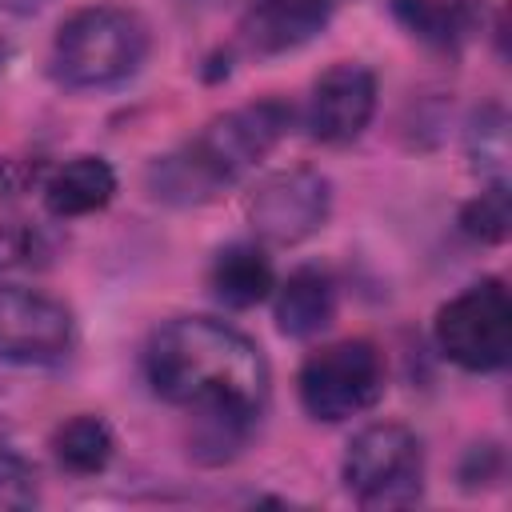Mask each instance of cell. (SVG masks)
I'll use <instances>...</instances> for the list:
<instances>
[{
  "label": "cell",
  "instance_id": "1",
  "mask_svg": "<svg viewBox=\"0 0 512 512\" xmlns=\"http://www.w3.org/2000/svg\"><path fill=\"white\" fill-rule=\"evenodd\" d=\"M144 376L164 404L256 424L268 404V360L252 336L212 316L164 320L144 348Z\"/></svg>",
  "mask_w": 512,
  "mask_h": 512
},
{
  "label": "cell",
  "instance_id": "2",
  "mask_svg": "<svg viewBox=\"0 0 512 512\" xmlns=\"http://www.w3.org/2000/svg\"><path fill=\"white\" fill-rule=\"evenodd\" d=\"M292 120L296 108L280 96L240 104L208 120L180 148L156 156L144 172V184L160 204H208L220 192H228L240 176H248L292 132Z\"/></svg>",
  "mask_w": 512,
  "mask_h": 512
},
{
  "label": "cell",
  "instance_id": "3",
  "mask_svg": "<svg viewBox=\"0 0 512 512\" xmlns=\"http://www.w3.org/2000/svg\"><path fill=\"white\" fill-rule=\"evenodd\" d=\"M152 52V32L140 12L124 4L76 8L52 36L48 72L76 92L116 88L132 80Z\"/></svg>",
  "mask_w": 512,
  "mask_h": 512
},
{
  "label": "cell",
  "instance_id": "4",
  "mask_svg": "<svg viewBox=\"0 0 512 512\" xmlns=\"http://www.w3.org/2000/svg\"><path fill=\"white\" fill-rule=\"evenodd\" d=\"M340 480L368 512L412 508L424 496V444L408 424L376 420L348 440Z\"/></svg>",
  "mask_w": 512,
  "mask_h": 512
},
{
  "label": "cell",
  "instance_id": "5",
  "mask_svg": "<svg viewBox=\"0 0 512 512\" xmlns=\"http://www.w3.org/2000/svg\"><path fill=\"white\" fill-rule=\"evenodd\" d=\"M436 348L464 372H496L512 356V300L504 280L484 276L440 304L432 320Z\"/></svg>",
  "mask_w": 512,
  "mask_h": 512
},
{
  "label": "cell",
  "instance_id": "6",
  "mask_svg": "<svg viewBox=\"0 0 512 512\" xmlns=\"http://www.w3.org/2000/svg\"><path fill=\"white\" fill-rule=\"evenodd\" d=\"M300 408L320 424L368 412L384 396V356L372 340H336L316 348L296 376Z\"/></svg>",
  "mask_w": 512,
  "mask_h": 512
},
{
  "label": "cell",
  "instance_id": "7",
  "mask_svg": "<svg viewBox=\"0 0 512 512\" xmlns=\"http://www.w3.org/2000/svg\"><path fill=\"white\" fill-rule=\"evenodd\" d=\"M244 212L264 244H300L328 224L332 180L308 164L276 168L248 192Z\"/></svg>",
  "mask_w": 512,
  "mask_h": 512
},
{
  "label": "cell",
  "instance_id": "8",
  "mask_svg": "<svg viewBox=\"0 0 512 512\" xmlns=\"http://www.w3.org/2000/svg\"><path fill=\"white\" fill-rule=\"evenodd\" d=\"M76 348L72 308L24 284H0V364L44 368Z\"/></svg>",
  "mask_w": 512,
  "mask_h": 512
},
{
  "label": "cell",
  "instance_id": "9",
  "mask_svg": "<svg viewBox=\"0 0 512 512\" xmlns=\"http://www.w3.org/2000/svg\"><path fill=\"white\" fill-rule=\"evenodd\" d=\"M376 116V76L360 60H340L324 68L304 104V128L316 144L344 148L364 136Z\"/></svg>",
  "mask_w": 512,
  "mask_h": 512
},
{
  "label": "cell",
  "instance_id": "10",
  "mask_svg": "<svg viewBox=\"0 0 512 512\" xmlns=\"http://www.w3.org/2000/svg\"><path fill=\"white\" fill-rule=\"evenodd\" d=\"M344 0H252L236 24L248 56H284L316 40Z\"/></svg>",
  "mask_w": 512,
  "mask_h": 512
},
{
  "label": "cell",
  "instance_id": "11",
  "mask_svg": "<svg viewBox=\"0 0 512 512\" xmlns=\"http://www.w3.org/2000/svg\"><path fill=\"white\" fill-rule=\"evenodd\" d=\"M272 316L276 328L292 340H312L336 320V280L320 264L292 268L272 288Z\"/></svg>",
  "mask_w": 512,
  "mask_h": 512
},
{
  "label": "cell",
  "instance_id": "12",
  "mask_svg": "<svg viewBox=\"0 0 512 512\" xmlns=\"http://www.w3.org/2000/svg\"><path fill=\"white\" fill-rule=\"evenodd\" d=\"M44 208L56 220H76V216H92L100 208L112 204L116 196V172L104 156H72L64 164H56L44 176Z\"/></svg>",
  "mask_w": 512,
  "mask_h": 512
},
{
  "label": "cell",
  "instance_id": "13",
  "mask_svg": "<svg viewBox=\"0 0 512 512\" xmlns=\"http://www.w3.org/2000/svg\"><path fill=\"white\" fill-rule=\"evenodd\" d=\"M208 288L212 296L224 304V308H256L260 300L272 296L276 288V272H272V260L264 256L260 244L252 240H232L224 244L212 264H208Z\"/></svg>",
  "mask_w": 512,
  "mask_h": 512
},
{
  "label": "cell",
  "instance_id": "14",
  "mask_svg": "<svg viewBox=\"0 0 512 512\" xmlns=\"http://www.w3.org/2000/svg\"><path fill=\"white\" fill-rule=\"evenodd\" d=\"M396 24L436 52H456L480 24L484 0H388Z\"/></svg>",
  "mask_w": 512,
  "mask_h": 512
},
{
  "label": "cell",
  "instance_id": "15",
  "mask_svg": "<svg viewBox=\"0 0 512 512\" xmlns=\"http://www.w3.org/2000/svg\"><path fill=\"white\" fill-rule=\"evenodd\" d=\"M52 460L72 472V476H96L112 464L116 456V436L108 428L104 416H92V412H80V416H68L64 424L52 428Z\"/></svg>",
  "mask_w": 512,
  "mask_h": 512
},
{
  "label": "cell",
  "instance_id": "16",
  "mask_svg": "<svg viewBox=\"0 0 512 512\" xmlns=\"http://www.w3.org/2000/svg\"><path fill=\"white\" fill-rule=\"evenodd\" d=\"M464 152L476 176L484 180H504L508 168V112L488 100L468 116V132H464Z\"/></svg>",
  "mask_w": 512,
  "mask_h": 512
},
{
  "label": "cell",
  "instance_id": "17",
  "mask_svg": "<svg viewBox=\"0 0 512 512\" xmlns=\"http://www.w3.org/2000/svg\"><path fill=\"white\" fill-rule=\"evenodd\" d=\"M508 228H512L508 180H488V188L460 208V232L476 244H504Z\"/></svg>",
  "mask_w": 512,
  "mask_h": 512
},
{
  "label": "cell",
  "instance_id": "18",
  "mask_svg": "<svg viewBox=\"0 0 512 512\" xmlns=\"http://www.w3.org/2000/svg\"><path fill=\"white\" fill-rule=\"evenodd\" d=\"M40 500L36 472L12 448H0V512H24Z\"/></svg>",
  "mask_w": 512,
  "mask_h": 512
},
{
  "label": "cell",
  "instance_id": "19",
  "mask_svg": "<svg viewBox=\"0 0 512 512\" xmlns=\"http://www.w3.org/2000/svg\"><path fill=\"white\" fill-rule=\"evenodd\" d=\"M48 260V240L36 228H0V268H36Z\"/></svg>",
  "mask_w": 512,
  "mask_h": 512
},
{
  "label": "cell",
  "instance_id": "20",
  "mask_svg": "<svg viewBox=\"0 0 512 512\" xmlns=\"http://www.w3.org/2000/svg\"><path fill=\"white\" fill-rule=\"evenodd\" d=\"M48 0H0V12H8V16H32V12H40Z\"/></svg>",
  "mask_w": 512,
  "mask_h": 512
}]
</instances>
